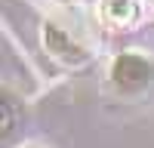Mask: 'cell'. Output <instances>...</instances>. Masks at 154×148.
Instances as JSON below:
<instances>
[{
  "mask_svg": "<svg viewBox=\"0 0 154 148\" xmlns=\"http://www.w3.org/2000/svg\"><path fill=\"white\" fill-rule=\"evenodd\" d=\"M111 83L123 96H136L154 83V65L139 53H120L111 62Z\"/></svg>",
  "mask_w": 154,
  "mask_h": 148,
  "instance_id": "6da1fadb",
  "label": "cell"
},
{
  "mask_svg": "<svg viewBox=\"0 0 154 148\" xmlns=\"http://www.w3.org/2000/svg\"><path fill=\"white\" fill-rule=\"evenodd\" d=\"M43 43H46V49L56 59L68 62V65H80V62H86V49L80 43H74V37L68 31H62L59 25H53V22L43 28Z\"/></svg>",
  "mask_w": 154,
  "mask_h": 148,
  "instance_id": "7a4b0ae2",
  "label": "cell"
},
{
  "mask_svg": "<svg viewBox=\"0 0 154 148\" xmlns=\"http://www.w3.org/2000/svg\"><path fill=\"white\" fill-rule=\"evenodd\" d=\"M16 123H19V102L12 93L0 90V139H6L16 130Z\"/></svg>",
  "mask_w": 154,
  "mask_h": 148,
  "instance_id": "3957f363",
  "label": "cell"
},
{
  "mask_svg": "<svg viewBox=\"0 0 154 148\" xmlns=\"http://www.w3.org/2000/svg\"><path fill=\"white\" fill-rule=\"evenodd\" d=\"M102 9H105V16L111 22H117V25L130 22L136 16V3L133 0H102Z\"/></svg>",
  "mask_w": 154,
  "mask_h": 148,
  "instance_id": "277c9868",
  "label": "cell"
}]
</instances>
